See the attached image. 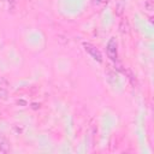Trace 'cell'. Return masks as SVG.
<instances>
[{
	"label": "cell",
	"instance_id": "obj_2",
	"mask_svg": "<svg viewBox=\"0 0 154 154\" xmlns=\"http://www.w3.org/2000/svg\"><path fill=\"white\" fill-rule=\"evenodd\" d=\"M83 47H84L85 52H88V53L91 55V58H93L94 60H96L97 63H102V55H101L100 51H99L94 45H91V43H89V42H83Z\"/></svg>",
	"mask_w": 154,
	"mask_h": 154
},
{
	"label": "cell",
	"instance_id": "obj_7",
	"mask_svg": "<svg viewBox=\"0 0 154 154\" xmlns=\"http://www.w3.org/2000/svg\"><path fill=\"white\" fill-rule=\"evenodd\" d=\"M6 96H7V91L4 90V89H0V97L2 100H6Z\"/></svg>",
	"mask_w": 154,
	"mask_h": 154
},
{
	"label": "cell",
	"instance_id": "obj_1",
	"mask_svg": "<svg viewBox=\"0 0 154 154\" xmlns=\"http://www.w3.org/2000/svg\"><path fill=\"white\" fill-rule=\"evenodd\" d=\"M106 53H107V57L112 61H117L118 60V43H117V40L114 37H111L109 41L107 42Z\"/></svg>",
	"mask_w": 154,
	"mask_h": 154
},
{
	"label": "cell",
	"instance_id": "obj_3",
	"mask_svg": "<svg viewBox=\"0 0 154 154\" xmlns=\"http://www.w3.org/2000/svg\"><path fill=\"white\" fill-rule=\"evenodd\" d=\"M0 152L2 153H8L10 152V144L5 140V137L0 134Z\"/></svg>",
	"mask_w": 154,
	"mask_h": 154
},
{
	"label": "cell",
	"instance_id": "obj_6",
	"mask_svg": "<svg viewBox=\"0 0 154 154\" xmlns=\"http://www.w3.org/2000/svg\"><path fill=\"white\" fill-rule=\"evenodd\" d=\"M93 2L95 5H105V4L108 2V0H93Z\"/></svg>",
	"mask_w": 154,
	"mask_h": 154
},
{
	"label": "cell",
	"instance_id": "obj_5",
	"mask_svg": "<svg viewBox=\"0 0 154 154\" xmlns=\"http://www.w3.org/2000/svg\"><path fill=\"white\" fill-rule=\"evenodd\" d=\"M123 8H124V6H123V4L122 2H118V5H117V7H116V13L118 14V16H120L122 13H123Z\"/></svg>",
	"mask_w": 154,
	"mask_h": 154
},
{
	"label": "cell",
	"instance_id": "obj_4",
	"mask_svg": "<svg viewBox=\"0 0 154 154\" xmlns=\"http://www.w3.org/2000/svg\"><path fill=\"white\" fill-rule=\"evenodd\" d=\"M119 29H120V31H122L123 34H128V32H129L130 26H129V22H128L126 18L123 19V20L120 22V24H119Z\"/></svg>",
	"mask_w": 154,
	"mask_h": 154
}]
</instances>
